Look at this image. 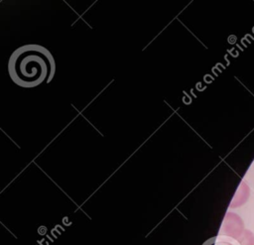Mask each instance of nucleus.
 I'll list each match as a JSON object with an SVG mask.
<instances>
[{"label":"nucleus","mask_w":254,"mask_h":245,"mask_svg":"<svg viewBox=\"0 0 254 245\" xmlns=\"http://www.w3.org/2000/svg\"><path fill=\"white\" fill-rule=\"evenodd\" d=\"M56 72L51 52L40 45L29 44L16 49L8 61V73L13 82L24 88L50 82Z\"/></svg>","instance_id":"f257e3e1"},{"label":"nucleus","mask_w":254,"mask_h":245,"mask_svg":"<svg viewBox=\"0 0 254 245\" xmlns=\"http://www.w3.org/2000/svg\"><path fill=\"white\" fill-rule=\"evenodd\" d=\"M250 196V188L245 182H241L230 203V207H239L246 203Z\"/></svg>","instance_id":"7ed1b4c3"},{"label":"nucleus","mask_w":254,"mask_h":245,"mask_svg":"<svg viewBox=\"0 0 254 245\" xmlns=\"http://www.w3.org/2000/svg\"><path fill=\"white\" fill-rule=\"evenodd\" d=\"M225 235L237 239L245 230L243 219L234 212H227L222 227Z\"/></svg>","instance_id":"f03ea898"},{"label":"nucleus","mask_w":254,"mask_h":245,"mask_svg":"<svg viewBox=\"0 0 254 245\" xmlns=\"http://www.w3.org/2000/svg\"><path fill=\"white\" fill-rule=\"evenodd\" d=\"M237 241L240 245H254V234L249 229H245L237 238Z\"/></svg>","instance_id":"20e7f679"}]
</instances>
